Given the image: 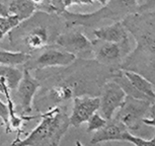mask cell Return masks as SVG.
<instances>
[{"mask_svg": "<svg viewBox=\"0 0 155 146\" xmlns=\"http://www.w3.org/2000/svg\"><path fill=\"white\" fill-rule=\"evenodd\" d=\"M8 9L11 15L16 16L21 22L33 16L38 7L31 0H11Z\"/></svg>", "mask_w": 155, "mask_h": 146, "instance_id": "obj_16", "label": "cell"}, {"mask_svg": "<svg viewBox=\"0 0 155 146\" xmlns=\"http://www.w3.org/2000/svg\"><path fill=\"white\" fill-rule=\"evenodd\" d=\"M151 101L127 95L124 104L117 111L114 119L120 122L129 131H137L143 124L146 115L151 112Z\"/></svg>", "mask_w": 155, "mask_h": 146, "instance_id": "obj_6", "label": "cell"}, {"mask_svg": "<svg viewBox=\"0 0 155 146\" xmlns=\"http://www.w3.org/2000/svg\"><path fill=\"white\" fill-rule=\"evenodd\" d=\"M94 0H75L74 4H92Z\"/></svg>", "mask_w": 155, "mask_h": 146, "instance_id": "obj_24", "label": "cell"}, {"mask_svg": "<svg viewBox=\"0 0 155 146\" xmlns=\"http://www.w3.org/2000/svg\"><path fill=\"white\" fill-rule=\"evenodd\" d=\"M56 44L66 51L74 54L76 57H80L82 59L88 56L92 57V41L89 40L82 32L73 31L61 33L57 38Z\"/></svg>", "mask_w": 155, "mask_h": 146, "instance_id": "obj_11", "label": "cell"}, {"mask_svg": "<svg viewBox=\"0 0 155 146\" xmlns=\"http://www.w3.org/2000/svg\"><path fill=\"white\" fill-rule=\"evenodd\" d=\"M101 114L107 120H112L127 98V93L119 83L109 78L102 84L101 93Z\"/></svg>", "mask_w": 155, "mask_h": 146, "instance_id": "obj_9", "label": "cell"}, {"mask_svg": "<svg viewBox=\"0 0 155 146\" xmlns=\"http://www.w3.org/2000/svg\"><path fill=\"white\" fill-rule=\"evenodd\" d=\"M92 57L94 60L113 70L118 69L123 60L131 52L129 40L123 43H113L96 39L92 41Z\"/></svg>", "mask_w": 155, "mask_h": 146, "instance_id": "obj_7", "label": "cell"}, {"mask_svg": "<svg viewBox=\"0 0 155 146\" xmlns=\"http://www.w3.org/2000/svg\"><path fill=\"white\" fill-rule=\"evenodd\" d=\"M20 23V20L14 15H0V41L10 33L14 28Z\"/></svg>", "mask_w": 155, "mask_h": 146, "instance_id": "obj_19", "label": "cell"}, {"mask_svg": "<svg viewBox=\"0 0 155 146\" xmlns=\"http://www.w3.org/2000/svg\"><path fill=\"white\" fill-rule=\"evenodd\" d=\"M151 117H153V118H155V98H154V100L153 101H152V104H151Z\"/></svg>", "mask_w": 155, "mask_h": 146, "instance_id": "obj_25", "label": "cell"}, {"mask_svg": "<svg viewBox=\"0 0 155 146\" xmlns=\"http://www.w3.org/2000/svg\"><path fill=\"white\" fill-rule=\"evenodd\" d=\"M65 28L59 14L38 10L8 34L11 47L16 51L34 55L48 46L56 44L58 36Z\"/></svg>", "mask_w": 155, "mask_h": 146, "instance_id": "obj_3", "label": "cell"}, {"mask_svg": "<svg viewBox=\"0 0 155 146\" xmlns=\"http://www.w3.org/2000/svg\"><path fill=\"white\" fill-rule=\"evenodd\" d=\"M126 130H128L124 125H122L115 119L109 120L107 125L101 130L94 132V135L92 136L91 144H99L109 141H122L123 133Z\"/></svg>", "mask_w": 155, "mask_h": 146, "instance_id": "obj_13", "label": "cell"}, {"mask_svg": "<svg viewBox=\"0 0 155 146\" xmlns=\"http://www.w3.org/2000/svg\"><path fill=\"white\" fill-rule=\"evenodd\" d=\"M124 75L128 78L132 86L137 91L143 95L147 100L152 103L155 98V85L150 80L138 72L132 71V70H124L121 69Z\"/></svg>", "mask_w": 155, "mask_h": 146, "instance_id": "obj_15", "label": "cell"}, {"mask_svg": "<svg viewBox=\"0 0 155 146\" xmlns=\"http://www.w3.org/2000/svg\"><path fill=\"white\" fill-rule=\"evenodd\" d=\"M128 33L129 32L122 20H117L113 25L101 27L93 31V35L97 40L113 43H123L125 41H128Z\"/></svg>", "mask_w": 155, "mask_h": 146, "instance_id": "obj_14", "label": "cell"}, {"mask_svg": "<svg viewBox=\"0 0 155 146\" xmlns=\"http://www.w3.org/2000/svg\"><path fill=\"white\" fill-rule=\"evenodd\" d=\"M39 55L31 58L25 64V68L28 70H43L45 68H53V67H65L70 66L76 61L74 54L66 51L62 47L51 45L39 51Z\"/></svg>", "mask_w": 155, "mask_h": 146, "instance_id": "obj_8", "label": "cell"}, {"mask_svg": "<svg viewBox=\"0 0 155 146\" xmlns=\"http://www.w3.org/2000/svg\"><path fill=\"white\" fill-rule=\"evenodd\" d=\"M0 119H1L2 123L5 127V132L10 133L11 128L9 122V111H8L7 104L3 103L1 100H0Z\"/></svg>", "mask_w": 155, "mask_h": 146, "instance_id": "obj_21", "label": "cell"}, {"mask_svg": "<svg viewBox=\"0 0 155 146\" xmlns=\"http://www.w3.org/2000/svg\"><path fill=\"white\" fill-rule=\"evenodd\" d=\"M101 108V98L98 95H79L73 98V108L70 115V125L79 127L86 123L93 114Z\"/></svg>", "mask_w": 155, "mask_h": 146, "instance_id": "obj_12", "label": "cell"}, {"mask_svg": "<svg viewBox=\"0 0 155 146\" xmlns=\"http://www.w3.org/2000/svg\"><path fill=\"white\" fill-rule=\"evenodd\" d=\"M107 121H109V120H107L101 114H99L97 112L94 113L89 118L88 121L86 122L87 123V128H86L87 132L91 133V132H96V131L101 130V128H104L106 126Z\"/></svg>", "mask_w": 155, "mask_h": 146, "instance_id": "obj_20", "label": "cell"}, {"mask_svg": "<svg viewBox=\"0 0 155 146\" xmlns=\"http://www.w3.org/2000/svg\"><path fill=\"white\" fill-rule=\"evenodd\" d=\"M94 1L98 2L99 4H101L102 6H104V5H107V3L109 2V0H94Z\"/></svg>", "mask_w": 155, "mask_h": 146, "instance_id": "obj_26", "label": "cell"}, {"mask_svg": "<svg viewBox=\"0 0 155 146\" xmlns=\"http://www.w3.org/2000/svg\"><path fill=\"white\" fill-rule=\"evenodd\" d=\"M66 8L63 6L62 1L61 0H47V4L45 11L50 13H56V14H61L63 10H65Z\"/></svg>", "mask_w": 155, "mask_h": 146, "instance_id": "obj_22", "label": "cell"}, {"mask_svg": "<svg viewBox=\"0 0 155 146\" xmlns=\"http://www.w3.org/2000/svg\"><path fill=\"white\" fill-rule=\"evenodd\" d=\"M75 63V62H74ZM71 64V68L62 72L52 85L37 92L34 106L38 112L43 113L55 106L62 105L75 96L95 95L93 89L101 93V86L112 75L113 69L97 61L78 60V64Z\"/></svg>", "mask_w": 155, "mask_h": 146, "instance_id": "obj_1", "label": "cell"}, {"mask_svg": "<svg viewBox=\"0 0 155 146\" xmlns=\"http://www.w3.org/2000/svg\"><path fill=\"white\" fill-rule=\"evenodd\" d=\"M139 0H109L107 5L90 13H76L68 9L63 10L60 16L64 20L65 28L76 27L93 28L102 20H122L130 14L143 12Z\"/></svg>", "mask_w": 155, "mask_h": 146, "instance_id": "obj_5", "label": "cell"}, {"mask_svg": "<svg viewBox=\"0 0 155 146\" xmlns=\"http://www.w3.org/2000/svg\"><path fill=\"white\" fill-rule=\"evenodd\" d=\"M41 86L39 78L34 77L31 74V70L25 68L23 76L17 86L16 101H17V113L22 116L30 115L33 111L35 96Z\"/></svg>", "mask_w": 155, "mask_h": 146, "instance_id": "obj_10", "label": "cell"}, {"mask_svg": "<svg viewBox=\"0 0 155 146\" xmlns=\"http://www.w3.org/2000/svg\"><path fill=\"white\" fill-rule=\"evenodd\" d=\"M41 122L25 139H15L11 145L58 146L70 126V116L67 108L55 106L40 114Z\"/></svg>", "mask_w": 155, "mask_h": 146, "instance_id": "obj_4", "label": "cell"}, {"mask_svg": "<svg viewBox=\"0 0 155 146\" xmlns=\"http://www.w3.org/2000/svg\"><path fill=\"white\" fill-rule=\"evenodd\" d=\"M0 15L2 16H9L11 15L8 9V6L3 2V0H0Z\"/></svg>", "mask_w": 155, "mask_h": 146, "instance_id": "obj_23", "label": "cell"}, {"mask_svg": "<svg viewBox=\"0 0 155 146\" xmlns=\"http://www.w3.org/2000/svg\"><path fill=\"white\" fill-rule=\"evenodd\" d=\"M122 22L135 39L136 48L118 69L138 72L155 85V11L130 14Z\"/></svg>", "mask_w": 155, "mask_h": 146, "instance_id": "obj_2", "label": "cell"}, {"mask_svg": "<svg viewBox=\"0 0 155 146\" xmlns=\"http://www.w3.org/2000/svg\"><path fill=\"white\" fill-rule=\"evenodd\" d=\"M0 75L5 77L10 90H15L23 76V72L14 66L0 65Z\"/></svg>", "mask_w": 155, "mask_h": 146, "instance_id": "obj_18", "label": "cell"}, {"mask_svg": "<svg viewBox=\"0 0 155 146\" xmlns=\"http://www.w3.org/2000/svg\"><path fill=\"white\" fill-rule=\"evenodd\" d=\"M31 58V54L20 51H7L0 49V64L8 66H16L27 64Z\"/></svg>", "mask_w": 155, "mask_h": 146, "instance_id": "obj_17", "label": "cell"}]
</instances>
